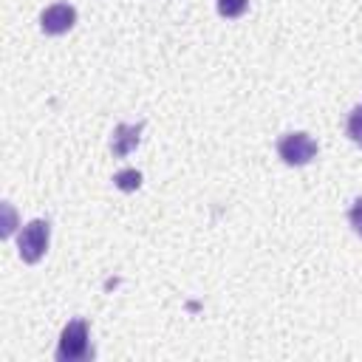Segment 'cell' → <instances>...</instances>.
Returning a JSON list of instances; mask_svg holds the SVG:
<instances>
[{
  "instance_id": "5",
  "label": "cell",
  "mask_w": 362,
  "mask_h": 362,
  "mask_svg": "<svg viewBox=\"0 0 362 362\" xmlns=\"http://www.w3.org/2000/svg\"><path fill=\"white\" fill-rule=\"evenodd\" d=\"M139 133H141V124H119L113 130V139H110V150L116 158H124L136 144H139Z\"/></svg>"
},
{
  "instance_id": "7",
  "label": "cell",
  "mask_w": 362,
  "mask_h": 362,
  "mask_svg": "<svg viewBox=\"0 0 362 362\" xmlns=\"http://www.w3.org/2000/svg\"><path fill=\"white\" fill-rule=\"evenodd\" d=\"M246 6H249V0H218V11L223 17H229V20L240 17L246 11Z\"/></svg>"
},
{
  "instance_id": "2",
  "label": "cell",
  "mask_w": 362,
  "mask_h": 362,
  "mask_svg": "<svg viewBox=\"0 0 362 362\" xmlns=\"http://www.w3.org/2000/svg\"><path fill=\"white\" fill-rule=\"evenodd\" d=\"M90 354L88 348V325L82 320H71L59 337V348H57V359L59 362H74V359H85Z\"/></svg>"
},
{
  "instance_id": "9",
  "label": "cell",
  "mask_w": 362,
  "mask_h": 362,
  "mask_svg": "<svg viewBox=\"0 0 362 362\" xmlns=\"http://www.w3.org/2000/svg\"><path fill=\"white\" fill-rule=\"evenodd\" d=\"M348 221H351L354 232H356V235H362V198H356V201H354V206H351V212H348Z\"/></svg>"
},
{
  "instance_id": "4",
  "label": "cell",
  "mask_w": 362,
  "mask_h": 362,
  "mask_svg": "<svg viewBox=\"0 0 362 362\" xmlns=\"http://www.w3.org/2000/svg\"><path fill=\"white\" fill-rule=\"evenodd\" d=\"M74 23H76V11L68 3H54L40 17V25L45 34H65L68 28H74Z\"/></svg>"
},
{
  "instance_id": "10",
  "label": "cell",
  "mask_w": 362,
  "mask_h": 362,
  "mask_svg": "<svg viewBox=\"0 0 362 362\" xmlns=\"http://www.w3.org/2000/svg\"><path fill=\"white\" fill-rule=\"evenodd\" d=\"M359 110H362V107H359Z\"/></svg>"
},
{
  "instance_id": "8",
  "label": "cell",
  "mask_w": 362,
  "mask_h": 362,
  "mask_svg": "<svg viewBox=\"0 0 362 362\" xmlns=\"http://www.w3.org/2000/svg\"><path fill=\"white\" fill-rule=\"evenodd\" d=\"M348 136H351L356 144H362V110H359V107L348 116Z\"/></svg>"
},
{
  "instance_id": "1",
  "label": "cell",
  "mask_w": 362,
  "mask_h": 362,
  "mask_svg": "<svg viewBox=\"0 0 362 362\" xmlns=\"http://www.w3.org/2000/svg\"><path fill=\"white\" fill-rule=\"evenodd\" d=\"M17 249L25 263H37L48 249V221L37 218V221L25 223L23 232L17 235Z\"/></svg>"
},
{
  "instance_id": "3",
  "label": "cell",
  "mask_w": 362,
  "mask_h": 362,
  "mask_svg": "<svg viewBox=\"0 0 362 362\" xmlns=\"http://www.w3.org/2000/svg\"><path fill=\"white\" fill-rule=\"evenodd\" d=\"M277 153L286 164L300 167V164H308L317 156V141L308 133H288L277 141Z\"/></svg>"
},
{
  "instance_id": "6",
  "label": "cell",
  "mask_w": 362,
  "mask_h": 362,
  "mask_svg": "<svg viewBox=\"0 0 362 362\" xmlns=\"http://www.w3.org/2000/svg\"><path fill=\"white\" fill-rule=\"evenodd\" d=\"M113 184H116L122 192H133V189H139V184H141V173H139V170H119V173L113 175Z\"/></svg>"
}]
</instances>
